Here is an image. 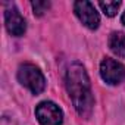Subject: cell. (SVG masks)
<instances>
[{"label":"cell","instance_id":"1","mask_svg":"<svg viewBox=\"0 0 125 125\" xmlns=\"http://www.w3.org/2000/svg\"><path fill=\"white\" fill-rule=\"evenodd\" d=\"M66 90L81 116H88L93 110L94 99L88 75L81 63H72L66 71Z\"/></svg>","mask_w":125,"mask_h":125},{"label":"cell","instance_id":"2","mask_svg":"<svg viewBox=\"0 0 125 125\" xmlns=\"http://www.w3.org/2000/svg\"><path fill=\"white\" fill-rule=\"evenodd\" d=\"M18 80H19V83L24 87H27L34 94L41 93L44 90V87H46L44 75L32 63H24V65L19 66V69H18Z\"/></svg>","mask_w":125,"mask_h":125},{"label":"cell","instance_id":"3","mask_svg":"<svg viewBox=\"0 0 125 125\" xmlns=\"http://www.w3.org/2000/svg\"><path fill=\"white\" fill-rule=\"evenodd\" d=\"M35 116L41 125H62L63 113L53 102H41L35 107Z\"/></svg>","mask_w":125,"mask_h":125},{"label":"cell","instance_id":"4","mask_svg":"<svg viewBox=\"0 0 125 125\" xmlns=\"http://www.w3.org/2000/svg\"><path fill=\"white\" fill-rule=\"evenodd\" d=\"M100 75L107 84H119L125 78V66L119 63L118 60H113L110 57H106L100 63Z\"/></svg>","mask_w":125,"mask_h":125},{"label":"cell","instance_id":"5","mask_svg":"<svg viewBox=\"0 0 125 125\" xmlns=\"http://www.w3.org/2000/svg\"><path fill=\"white\" fill-rule=\"evenodd\" d=\"M74 12L80 18V21L90 30H97L100 24V16L94 8L93 3L83 0V2H75L74 5Z\"/></svg>","mask_w":125,"mask_h":125},{"label":"cell","instance_id":"6","mask_svg":"<svg viewBox=\"0 0 125 125\" xmlns=\"http://www.w3.org/2000/svg\"><path fill=\"white\" fill-rule=\"evenodd\" d=\"M5 24H6L8 31L15 37L24 35V32L27 30L25 19L22 18V15L19 13V10L16 9V6L13 3H9L5 10Z\"/></svg>","mask_w":125,"mask_h":125},{"label":"cell","instance_id":"7","mask_svg":"<svg viewBox=\"0 0 125 125\" xmlns=\"http://www.w3.org/2000/svg\"><path fill=\"white\" fill-rule=\"evenodd\" d=\"M109 47L118 57L125 59V34L112 32L109 37Z\"/></svg>","mask_w":125,"mask_h":125},{"label":"cell","instance_id":"8","mask_svg":"<svg viewBox=\"0 0 125 125\" xmlns=\"http://www.w3.org/2000/svg\"><path fill=\"white\" fill-rule=\"evenodd\" d=\"M99 6L107 16H115L121 8V2H100Z\"/></svg>","mask_w":125,"mask_h":125},{"label":"cell","instance_id":"9","mask_svg":"<svg viewBox=\"0 0 125 125\" xmlns=\"http://www.w3.org/2000/svg\"><path fill=\"white\" fill-rule=\"evenodd\" d=\"M32 9H34V13L37 16H41L44 12H47V9L50 8V3L49 2H40V0H35V2L31 3Z\"/></svg>","mask_w":125,"mask_h":125},{"label":"cell","instance_id":"10","mask_svg":"<svg viewBox=\"0 0 125 125\" xmlns=\"http://www.w3.org/2000/svg\"><path fill=\"white\" fill-rule=\"evenodd\" d=\"M122 24L125 25V12H124V15H122Z\"/></svg>","mask_w":125,"mask_h":125}]
</instances>
